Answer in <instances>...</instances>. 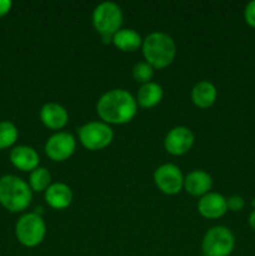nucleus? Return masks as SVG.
Segmentation results:
<instances>
[{"mask_svg": "<svg viewBox=\"0 0 255 256\" xmlns=\"http://www.w3.org/2000/svg\"><path fill=\"white\" fill-rule=\"evenodd\" d=\"M96 112L105 124H125L136 115L138 102L126 90L114 89L100 98Z\"/></svg>", "mask_w": 255, "mask_h": 256, "instance_id": "nucleus-1", "label": "nucleus"}, {"mask_svg": "<svg viewBox=\"0 0 255 256\" xmlns=\"http://www.w3.org/2000/svg\"><path fill=\"white\" fill-rule=\"evenodd\" d=\"M142 54L154 69L169 66L176 54L174 40L165 32H152L142 42Z\"/></svg>", "mask_w": 255, "mask_h": 256, "instance_id": "nucleus-2", "label": "nucleus"}, {"mask_svg": "<svg viewBox=\"0 0 255 256\" xmlns=\"http://www.w3.org/2000/svg\"><path fill=\"white\" fill-rule=\"evenodd\" d=\"M32 199L29 185L15 175L0 178V204L12 212L26 209Z\"/></svg>", "mask_w": 255, "mask_h": 256, "instance_id": "nucleus-3", "label": "nucleus"}, {"mask_svg": "<svg viewBox=\"0 0 255 256\" xmlns=\"http://www.w3.org/2000/svg\"><path fill=\"white\" fill-rule=\"evenodd\" d=\"M46 226L42 215L35 212L25 214L18 220L15 226V235L22 245L26 248L38 246L44 240Z\"/></svg>", "mask_w": 255, "mask_h": 256, "instance_id": "nucleus-4", "label": "nucleus"}, {"mask_svg": "<svg viewBox=\"0 0 255 256\" xmlns=\"http://www.w3.org/2000/svg\"><path fill=\"white\" fill-rule=\"evenodd\" d=\"M235 246L232 232L225 226H214L208 230L202 242L205 256H229Z\"/></svg>", "mask_w": 255, "mask_h": 256, "instance_id": "nucleus-5", "label": "nucleus"}, {"mask_svg": "<svg viewBox=\"0 0 255 256\" xmlns=\"http://www.w3.org/2000/svg\"><path fill=\"white\" fill-rule=\"evenodd\" d=\"M122 22V9L115 2H105L98 5L92 12V24L100 35H114Z\"/></svg>", "mask_w": 255, "mask_h": 256, "instance_id": "nucleus-6", "label": "nucleus"}, {"mask_svg": "<svg viewBox=\"0 0 255 256\" xmlns=\"http://www.w3.org/2000/svg\"><path fill=\"white\" fill-rule=\"evenodd\" d=\"M112 128L105 122H92L79 129V139L89 150H102L112 142Z\"/></svg>", "mask_w": 255, "mask_h": 256, "instance_id": "nucleus-7", "label": "nucleus"}, {"mask_svg": "<svg viewBox=\"0 0 255 256\" xmlns=\"http://www.w3.org/2000/svg\"><path fill=\"white\" fill-rule=\"evenodd\" d=\"M156 186L166 195H175L184 186V176L179 168L174 164H164L154 172Z\"/></svg>", "mask_w": 255, "mask_h": 256, "instance_id": "nucleus-8", "label": "nucleus"}, {"mask_svg": "<svg viewBox=\"0 0 255 256\" xmlns=\"http://www.w3.org/2000/svg\"><path fill=\"white\" fill-rule=\"evenodd\" d=\"M76 142L69 132H56L48 139L45 152L54 162H64L75 152Z\"/></svg>", "mask_w": 255, "mask_h": 256, "instance_id": "nucleus-9", "label": "nucleus"}, {"mask_svg": "<svg viewBox=\"0 0 255 256\" xmlns=\"http://www.w3.org/2000/svg\"><path fill=\"white\" fill-rule=\"evenodd\" d=\"M194 144V134L185 126H176L165 136L164 146L169 154L182 155L189 152Z\"/></svg>", "mask_w": 255, "mask_h": 256, "instance_id": "nucleus-10", "label": "nucleus"}, {"mask_svg": "<svg viewBox=\"0 0 255 256\" xmlns=\"http://www.w3.org/2000/svg\"><path fill=\"white\" fill-rule=\"evenodd\" d=\"M200 215L206 219H218L228 212L226 199L218 192H208L198 202Z\"/></svg>", "mask_w": 255, "mask_h": 256, "instance_id": "nucleus-11", "label": "nucleus"}, {"mask_svg": "<svg viewBox=\"0 0 255 256\" xmlns=\"http://www.w3.org/2000/svg\"><path fill=\"white\" fill-rule=\"evenodd\" d=\"M40 119L42 124L49 129L59 130L68 124L69 116L64 106L56 102H49V104H45L40 110Z\"/></svg>", "mask_w": 255, "mask_h": 256, "instance_id": "nucleus-12", "label": "nucleus"}, {"mask_svg": "<svg viewBox=\"0 0 255 256\" xmlns=\"http://www.w3.org/2000/svg\"><path fill=\"white\" fill-rule=\"evenodd\" d=\"M10 162L22 172H32L39 165V155L32 148L20 145L10 152Z\"/></svg>", "mask_w": 255, "mask_h": 256, "instance_id": "nucleus-13", "label": "nucleus"}, {"mask_svg": "<svg viewBox=\"0 0 255 256\" xmlns=\"http://www.w3.org/2000/svg\"><path fill=\"white\" fill-rule=\"evenodd\" d=\"M212 186V180L208 172L194 170L184 178V188L192 196H204Z\"/></svg>", "mask_w": 255, "mask_h": 256, "instance_id": "nucleus-14", "label": "nucleus"}, {"mask_svg": "<svg viewBox=\"0 0 255 256\" xmlns=\"http://www.w3.org/2000/svg\"><path fill=\"white\" fill-rule=\"evenodd\" d=\"M45 200L52 209H65L72 202V189L62 182H55L45 190Z\"/></svg>", "mask_w": 255, "mask_h": 256, "instance_id": "nucleus-15", "label": "nucleus"}, {"mask_svg": "<svg viewBox=\"0 0 255 256\" xmlns=\"http://www.w3.org/2000/svg\"><path fill=\"white\" fill-rule=\"evenodd\" d=\"M218 96L216 88L214 84L209 82H200L192 88V99L196 106L202 108V109H206L210 108L215 102Z\"/></svg>", "mask_w": 255, "mask_h": 256, "instance_id": "nucleus-16", "label": "nucleus"}, {"mask_svg": "<svg viewBox=\"0 0 255 256\" xmlns=\"http://www.w3.org/2000/svg\"><path fill=\"white\" fill-rule=\"evenodd\" d=\"M162 99V89L159 84L156 82H148V84H142V88L138 92L136 102L142 108L145 109H150L154 108L155 105L159 104Z\"/></svg>", "mask_w": 255, "mask_h": 256, "instance_id": "nucleus-17", "label": "nucleus"}, {"mask_svg": "<svg viewBox=\"0 0 255 256\" xmlns=\"http://www.w3.org/2000/svg\"><path fill=\"white\" fill-rule=\"evenodd\" d=\"M112 44L122 52H135L142 45V38L132 29H120L112 36Z\"/></svg>", "mask_w": 255, "mask_h": 256, "instance_id": "nucleus-18", "label": "nucleus"}, {"mask_svg": "<svg viewBox=\"0 0 255 256\" xmlns=\"http://www.w3.org/2000/svg\"><path fill=\"white\" fill-rule=\"evenodd\" d=\"M50 182H52V176L45 168H36L32 170L29 176L30 189L36 192L46 190L50 186Z\"/></svg>", "mask_w": 255, "mask_h": 256, "instance_id": "nucleus-19", "label": "nucleus"}, {"mask_svg": "<svg viewBox=\"0 0 255 256\" xmlns=\"http://www.w3.org/2000/svg\"><path fill=\"white\" fill-rule=\"evenodd\" d=\"M18 129L12 122H0V150L12 146L18 140Z\"/></svg>", "mask_w": 255, "mask_h": 256, "instance_id": "nucleus-20", "label": "nucleus"}, {"mask_svg": "<svg viewBox=\"0 0 255 256\" xmlns=\"http://www.w3.org/2000/svg\"><path fill=\"white\" fill-rule=\"evenodd\" d=\"M132 76H134L136 82L148 84L152 79V76H154V68L150 64H148L146 62H138L132 68Z\"/></svg>", "mask_w": 255, "mask_h": 256, "instance_id": "nucleus-21", "label": "nucleus"}, {"mask_svg": "<svg viewBox=\"0 0 255 256\" xmlns=\"http://www.w3.org/2000/svg\"><path fill=\"white\" fill-rule=\"evenodd\" d=\"M228 202V209H230L232 212H240V210L244 208V199L239 195H234V196H230L226 200Z\"/></svg>", "mask_w": 255, "mask_h": 256, "instance_id": "nucleus-22", "label": "nucleus"}, {"mask_svg": "<svg viewBox=\"0 0 255 256\" xmlns=\"http://www.w3.org/2000/svg\"><path fill=\"white\" fill-rule=\"evenodd\" d=\"M244 18L245 22L250 25V26L255 28V0L250 2L249 4L246 5L244 12Z\"/></svg>", "mask_w": 255, "mask_h": 256, "instance_id": "nucleus-23", "label": "nucleus"}, {"mask_svg": "<svg viewBox=\"0 0 255 256\" xmlns=\"http://www.w3.org/2000/svg\"><path fill=\"white\" fill-rule=\"evenodd\" d=\"M12 2L10 0H0V18L5 16L12 9Z\"/></svg>", "mask_w": 255, "mask_h": 256, "instance_id": "nucleus-24", "label": "nucleus"}, {"mask_svg": "<svg viewBox=\"0 0 255 256\" xmlns=\"http://www.w3.org/2000/svg\"><path fill=\"white\" fill-rule=\"evenodd\" d=\"M249 225L255 230V209L252 210V214H250L249 216Z\"/></svg>", "mask_w": 255, "mask_h": 256, "instance_id": "nucleus-25", "label": "nucleus"}]
</instances>
